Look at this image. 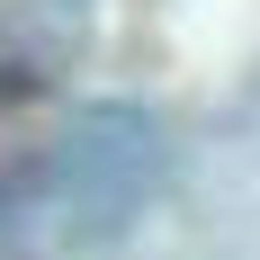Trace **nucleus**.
Listing matches in <instances>:
<instances>
[{
	"label": "nucleus",
	"instance_id": "1",
	"mask_svg": "<svg viewBox=\"0 0 260 260\" xmlns=\"http://www.w3.org/2000/svg\"><path fill=\"white\" fill-rule=\"evenodd\" d=\"M171 144L153 108H81L0 161V260H81L161 198Z\"/></svg>",
	"mask_w": 260,
	"mask_h": 260
},
{
	"label": "nucleus",
	"instance_id": "2",
	"mask_svg": "<svg viewBox=\"0 0 260 260\" xmlns=\"http://www.w3.org/2000/svg\"><path fill=\"white\" fill-rule=\"evenodd\" d=\"M99 36L90 0H0V117L54 99Z\"/></svg>",
	"mask_w": 260,
	"mask_h": 260
}]
</instances>
